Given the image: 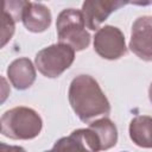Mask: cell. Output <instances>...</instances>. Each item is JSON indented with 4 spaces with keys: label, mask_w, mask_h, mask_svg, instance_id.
Masks as SVG:
<instances>
[{
    "label": "cell",
    "mask_w": 152,
    "mask_h": 152,
    "mask_svg": "<svg viewBox=\"0 0 152 152\" xmlns=\"http://www.w3.org/2000/svg\"><path fill=\"white\" fill-rule=\"evenodd\" d=\"M89 128L94 131L99 138L101 151H106L116 145L118 129L115 124L108 118H101L89 124Z\"/></svg>",
    "instance_id": "12"
},
{
    "label": "cell",
    "mask_w": 152,
    "mask_h": 152,
    "mask_svg": "<svg viewBox=\"0 0 152 152\" xmlns=\"http://www.w3.org/2000/svg\"><path fill=\"white\" fill-rule=\"evenodd\" d=\"M43 127L40 115L32 108L19 106L1 116V134L14 140H30L39 135Z\"/></svg>",
    "instance_id": "2"
},
{
    "label": "cell",
    "mask_w": 152,
    "mask_h": 152,
    "mask_svg": "<svg viewBox=\"0 0 152 152\" xmlns=\"http://www.w3.org/2000/svg\"><path fill=\"white\" fill-rule=\"evenodd\" d=\"M129 138L139 147L152 148V116L137 115L129 124Z\"/></svg>",
    "instance_id": "11"
},
{
    "label": "cell",
    "mask_w": 152,
    "mask_h": 152,
    "mask_svg": "<svg viewBox=\"0 0 152 152\" xmlns=\"http://www.w3.org/2000/svg\"><path fill=\"white\" fill-rule=\"evenodd\" d=\"M129 49L140 59L152 62V17L142 15L135 19L132 25Z\"/></svg>",
    "instance_id": "7"
},
{
    "label": "cell",
    "mask_w": 152,
    "mask_h": 152,
    "mask_svg": "<svg viewBox=\"0 0 152 152\" xmlns=\"http://www.w3.org/2000/svg\"><path fill=\"white\" fill-rule=\"evenodd\" d=\"M74 59L75 50L69 45L58 43L40 50L36 55L34 63L43 76L56 78L71 66Z\"/></svg>",
    "instance_id": "4"
},
{
    "label": "cell",
    "mask_w": 152,
    "mask_h": 152,
    "mask_svg": "<svg viewBox=\"0 0 152 152\" xmlns=\"http://www.w3.org/2000/svg\"><path fill=\"white\" fill-rule=\"evenodd\" d=\"M68 97L72 110L83 122H89L101 115L107 116L110 113L107 96L90 75L76 76L70 83Z\"/></svg>",
    "instance_id": "1"
},
{
    "label": "cell",
    "mask_w": 152,
    "mask_h": 152,
    "mask_svg": "<svg viewBox=\"0 0 152 152\" xmlns=\"http://www.w3.org/2000/svg\"><path fill=\"white\" fill-rule=\"evenodd\" d=\"M148 97H150V101L152 102V83L150 84V88H148Z\"/></svg>",
    "instance_id": "15"
},
{
    "label": "cell",
    "mask_w": 152,
    "mask_h": 152,
    "mask_svg": "<svg viewBox=\"0 0 152 152\" xmlns=\"http://www.w3.org/2000/svg\"><path fill=\"white\" fill-rule=\"evenodd\" d=\"M14 24L15 20L11 14L2 11V31H1V46H5V44L12 38L14 33Z\"/></svg>",
    "instance_id": "13"
},
{
    "label": "cell",
    "mask_w": 152,
    "mask_h": 152,
    "mask_svg": "<svg viewBox=\"0 0 152 152\" xmlns=\"http://www.w3.org/2000/svg\"><path fill=\"white\" fill-rule=\"evenodd\" d=\"M100 141L94 131L88 128L75 129L68 137L58 139L51 152H99Z\"/></svg>",
    "instance_id": "6"
},
{
    "label": "cell",
    "mask_w": 152,
    "mask_h": 152,
    "mask_svg": "<svg viewBox=\"0 0 152 152\" xmlns=\"http://www.w3.org/2000/svg\"><path fill=\"white\" fill-rule=\"evenodd\" d=\"M94 50L104 59H119L127 52L124 33L116 26L100 27L94 36Z\"/></svg>",
    "instance_id": "5"
},
{
    "label": "cell",
    "mask_w": 152,
    "mask_h": 152,
    "mask_svg": "<svg viewBox=\"0 0 152 152\" xmlns=\"http://www.w3.org/2000/svg\"><path fill=\"white\" fill-rule=\"evenodd\" d=\"M129 4L122 0H87L82 4V14L89 30H99V26L116 10Z\"/></svg>",
    "instance_id": "8"
},
{
    "label": "cell",
    "mask_w": 152,
    "mask_h": 152,
    "mask_svg": "<svg viewBox=\"0 0 152 152\" xmlns=\"http://www.w3.org/2000/svg\"><path fill=\"white\" fill-rule=\"evenodd\" d=\"M44 152H51V151H44Z\"/></svg>",
    "instance_id": "16"
},
{
    "label": "cell",
    "mask_w": 152,
    "mask_h": 152,
    "mask_svg": "<svg viewBox=\"0 0 152 152\" xmlns=\"http://www.w3.org/2000/svg\"><path fill=\"white\" fill-rule=\"evenodd\" d=\"M58 40L69 45L75 51H82L90 43V34L86 30V23L82 11L75 8L63 10L56 21Z\"/></svg>",
    "instance_id": "3"
},
{
    "label": "cell",
    "mask_w": 152,
    "mask_h": 152,
    "mask_svg": "<svg viewBox=\"0 0 152 152\" xmlns=\"http://www.w3.org/2000/svg\"><path fill=\"white\" fill-rule=\"evenodd\" d=\"M124 152H126V151H124Z\"/></svg>",
    "instance_id": "17"
},
{
    "label": "cell",
    "mask_w": 152,
    "mask_h": 152,
    "mask_svg": "<svg viewBox=\"0 0 152 152\" xmlns=\"http://www.w3.org/2000/svg\"><path fill=\"white\" fill-rule=\"evenodd\" d=\"M7 77L15 89L25 90L36 81V69L28 58H17L8 65Z\"/></svg>",
    "instance_id": "10"
},
{
    "label": "cell",
    "mask_w": 152,
    "mask_h": 152,
    "mask_svg": "<svg viewBox=\"0 0 152 152\" xmlns=\"http://www.w3.org/2000/svg\"><path fill=\"white\" fill-rule=\"evenodd\" d=\"M0 146H1V152H26L25 148L17 145H6L2 142Z\"/></svg>",
    "instance_id": "14"
},
{
    "label": "cell",
    "mask_w": 152,
    "mask_h": 152,
    "mask_svg": "<svg viewBox=\"0 0 152 152\" xmlns=\"http://www.w3.org/2000/svg\"><path fill=\"white\" fill-rule=\"evenodd\" d=\"M21 21L30 32H44L51 25V12L40 2L26 1L21 14Z\"/></svg>",
    "instance_id": "9"
}]
</instances>
